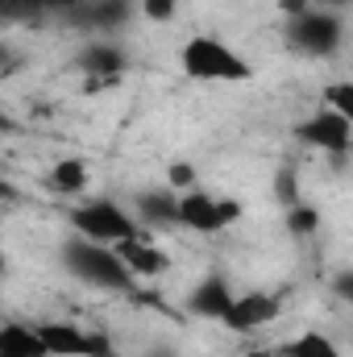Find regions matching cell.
Wrapping results in <instances>:
<instances>
[{"mask_svg": "<svg viewBox=\"0 0 353 357\" xmlns=\"http://www.w3.org/2000/svg\"><path fill=\"white\" fill-rule=\"evenodd\" d=\"M80 63H84V71H88L91 79H117V75L125 71V54H121V46H108V42L88 46V50L80 54Z\"/></svg>", "mask_w": 353, "mask_h": 357, "instance_id": "12", "label": "cell"}, {"mask_svg": "<svg viewBox=\"0 0 353 357\" xmlns=\"http://www.w3.org/2000/svg\"><path fill=\"white\" fill-rule=\"evenodd\" d=\"M167 191H175V195L195 191V167H191V162H175V167L167 171Z\"/></svg>", "mask_w": 353, "mask_h": 357, "instance_id": "19", "label": "cell"}, {"mask_svg": "<svg viewBox=\"0 0 353 357\" xmlns=\"http://www.w3.org/2000/svg\"><path fill=\"white\" fill-rule=\"evenodd\" d=\"M274 316H278V295L250 291V295H233V303H229V312L220 316V324H225L229 333H254V328H266Z\"/></svg>", "mask_w": 353, "mask_h": 357, "instance_id": "8", "label": "cell"}, {"mask_svg": "<svg viewBox=\"0 0 353 357\" xmlns=\"http://www.w3.org/2000/svg\"><path fill=\"white\" fill-rule=\"evenodd\" d=\"M0 282H4V250H0Z\"/></svg>", "mask_w": 353, "mask_h": 357, "instance_id": "29", "label": "cell"}, {"mask_svg": "<svg viewBox=\"0 0 353 357\" xmlns=\"http://www.w3.org/2000/svg\"><path fill=\"white\" fill-rule=\"evenodd\" d=\"M229 303H233V287L225 274H204L195 282V291L187 295V312L200 320H220L229 312Z\"/></svg>", "mask_w": 353, "mask_h": 357, "instance_id": "9", "label": "cell"}, {"mask_svg": "<svg viewBox=\"0 0 353 357\" xmlns=\"http://www.w3.org/2000/svg\"><path fill=\"white\" fill-rule=\"evenodd\" d=\"M142 13H146L150 21L167 25V21H175V0H142Z\"/></svg>", "mask_w": 353, "mask_h": 357, "instance_id": "21", "label": "cell"}, {"mask_svg": "<svg viewBox=\"0 0 353 357\" xmlns=\"http://www.w3.org/2000/svg\"><path fill=\"white\" fill-rule=\"evenodd\" d=\"M21 4H38V0H0V8H21Z\"/></svg>", "mask_w": 353, "mask_h": 357, "instance_id": "26", "label": "cell"}, {"mask_svg": "<svg viewBox=\"0 0 353 357\" xmlns=\"http://www.w3.org/2000/svg\"><path fill=\"white\" fill-rule=\"evenodd\" d=\"M274 195H278V204H283V208L299 204V183H295V171H278V175H274Z\"/></svg>", "mask_w": 353, "mask_h": 357, "instance_id": "20", "label": "cell"}, {"mask_svg": "<svg viewBox=\"0 0 353 357\" xmlns=\"http://www.w3.org/2000/svg\"><path fill=\"white\" fill-rule=\"evenodd\" d=\"M320 4H333V8H341V4H350V0H320Z\"/></svg>", "mask_w": 353, "mask_h": 357, "instance_id": "27", "label": "cell"}, {"mask_svg": "<svg viewBox=\"0 0 353 357\" xmlns=\"http://www.w3.org/2000/svg\"><path fill=\"white\" fill-rule=\"evenodd\" d=\"M295 137H299L303 146H312V150H324V154L345 158V154H350V142H353V121L341 116V112L320 108V112H312L308 121L295 125Z\"/></svg>", "mask_w": 353, "mask_h": 357, "instance_id": "7", "label": "cell"}, {"mask_svg": "<svg viewBox=\"0 0 353 357\" xmlns=\"http://www.w3.org/2000/svg\"><path fill=\"white\" fill-rule=\"evenodd\" d=\"M341 33H345L341 17L337 13H320V8H299L291 17V25H287L291 46L303 50V54H333L341 46Z\"/></svg>", "mask_w": 353, "mask_h": 357, "instance_id": "4", "label": "cell"}, {"mask_svg": "<svg viewBox=\"0 0 353 357\" xmlns=\"http://www.w3.org/2000/svg\"><path fill=\"white\" fill-rule=\"evenodd\" d=\"M121 21H125V0H100V4L91 8V25L112 29V25H121Z\"/></svg>", "mask_w": 353, "mask_h": 357, "instance_id": "17", "label": "cell"}, {"mask_svg": "<svg viewBox=\"0 0 353 357\" xmlns=\"http://www.w3.org/2000/svg\"><path fill=\"white\" fill-rule=\"evenodd\" d=\"M146 357H175V354H167V349H154V354H146Z\"/></svg>", "mask_w": 353, "mask_h": 357, "instance_id": "28", "label": "cell"}, {"mask_svg": "<svg viewBox=\"0 0 353 357\" xmlns=\"http://www.w3.org/2000/svg\"><path fill=\"white\" fill-rule=\"evenodd\" d=\"M179 63H183V71H187L191 79H200V84H241V79L254 75L250 63H246L229 42L208 38V33L191 38V42L183 46Z\"/></svg>", "mask_w": 353, "mask_h": 357, "instance_id": "1", "label": "cell"}, {"mask_svg": "<svg viewBox=\"0 0 353 357\" xmlns=\"http://www.w3.org/2000/svg\"><path fill=\"white\" fill-rule=\"evenodd\" d=\"M63 266L71 270L80 282H88V287H104V291H129L133 287V274L117 258V250L100 245V241L71 237L63 245Z\"/></svg>", "mask_w": 353, "mask_h": 357, "instance_id": "2", "label": "cell"}, {"mask_svg": "<svg viewBox=\"0 0 353 357\" xmlns=\"http://www.w3.org/2000/svg\"><path fill=\"white\" fill-rule=\"evenodd\" d=\"M233 220H241V204L237 199H212L204 191H183L179 195L175 225H187L195 233H216V229H229Z\"/></svg>", "mask_w": 353, "mask_h": 357, "instance_id": "5", "label": "cell"}, {"mask_svg": "<svg viewBox=\"0 0 353 357\" xmlns=\"http://www.w3.org/2000/svg\"><path fill=\"white\" fill-rule=\"evenodd\" d=\"M71 229H75V237L100 241V245H117L125 237H137L129 212L121 204H112V199H88V204L71 208Z\"/></svg>", "mask_w": 353, "mask_h": 357, "instance_id": "3", "label": "cell"}, {"mask_svg": "<svg viewBox=\"0 0 353 357\" xmlns=\"http://www.w3.org/2000/svg\"><path fill=\"white\" fill-rule=\"evenodd\" d=\"M50 187L63 191V195L84 191V187H88V167H84L80 158H59V162L50 167Z\"/></svg>", "mask_w": 353, "mask_h": 357, "instance_id": "14", "label": "cell"}, {"mask_svg": "<svg viewBox=\"0 0 353 357\" xmlns=\"http://www.w3.org/2000/svg\"><path fill=\"white\" fill-rule=\"evenodd\" d=\"M246 357H283V349H254V354H246Z\"/></svg>", "mask_w": 353, "mask_h": 357, "instance_id": "24", "label": "cell"}, {"mask_svg": "<svg viewBox=\"0 0 353 357\" xmlns=\"http://www.w3.org/2000/svg\"><path fill=\"white\" fill-rule=\"evenodd\" d=\"M0 357H50L38 328L29 324H0Z\"/></svg>", "mask_w": 353, "mask_h": 357, "instance_id": "11", "label": "cell"}, {"mask_svg": "<svg viewBox=\"0 0 353 357\" xmlns=\"http://www.w3.org/2000/svg\"><path fill=\"white\" fill-rule=\"evenodd\" d=\"M38 337L50 357H117L104 333H84L75 324H38Z\"/></svg>", "mask_w": 353, "mask_h": 357, "instance_id": "6", "label": "cell"}, {"mask_svg": "<svg viewBox=\"0 0 353 357\" xmlns=\"http://www.w3.org/2000/svg\"><path fill=\"white\" fill-rule=\"evenodd\" d=\"M13 129H17V121L8 112H0V133H13Z\"/></svg>", "mask_w": 353, "mask_h": 357, "instance_id": "23", "label": "cell"}, {"mask_svg": "<svg viewBox=\"0 0 353 357\" xmlns=\"http://www.w3.org/2000/svg\"><path fill=\"white\" fill-rule=\"evenodd\" d=\"M324 104H329V112H341L353 121V84H333L324 91Z\"/></svg>", "mask_w": 353, "mask_h": 357, "instance_id": "18", "label": "cell"}, {"mask_svg": "<svg viewBox=\"0 0 353 357\" xmlns=\"http://www.w3.org/2000/svg\"><path fill=\"white\" fill-rule=\"evenodd\" d=\"M8 199H17V187L8 178H0V204H8Z\"/></svg>", "mask_w": 353, "mask_h": 357, "instance_id": "22", "label": "cell"}, {"mask_svg": "<svg viewBox=\"0 0 353 357\" xmlns=\"http://www.w3.org/2000/svg\"><path fill=\"white\" fill-rule=\"evenodd\" d=\"M38 4H54V8H71V4H80V0H38Z\"/></svg>", "mask_w": 353, "mask_h": 357, "instance_id": "25", "label": "cell"}, {"mask_svg": "<svg viewBox=\"0 0 353 357\" xmlns=\"http://www.w3.org/2000/svg\"><path fill=\"white\" fill-rule=\"evenodd\" d=\"M117 258L125 262V270H129L133 278H154V274H163V270L171 266L158 245H146V241H137V237L117 241Z\"/></svg>", "mask_w": 353, "mask_h": 357, "instance_id": "10", "label": "cell"}, {"mask_svg": "<svg viewBox=\"0 0 353 357\" xmlns=\"http://www.w3.org/2000/svg\"><path fill=\"white\" fill-rule=\"evenodd\" d=\"M137 212H142L150 225H175L179 195L175 191H142V195H137Z\"/></svg>", "mask_w": 353, "mask_h": 357, "instance_id": "13", "label": "cell"}, {"mask_svg": "<svg viewBox=\"0 0 353 357\" xmlns=\"http://www.w3.org/2000/svg\"><path fill=\"white\" fill-rule=\"evenodd\" d=\"M283 357H341V349L324 333H299L291 345H283Z\"/></svg>", "mask_w": 353, "mask_h": 357, "instance_id": "15", "label": "cell"}, {"mask_svg": "<svg viewBox=\"0 0 353 357\" xmlns=\"http://www.w3.org/2000/svg\"><path fill=\"white\" fill-rule=\"evenodd\" d=\"M287 229H291L295 237H312V233L320 229V212L308 208V204H291V208H287Z\"/></svg>", "mask_w": 353, "mask_h": 357, "instance_id": "16", "label": "cell"}]
</instances>
